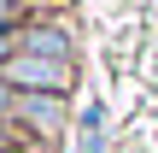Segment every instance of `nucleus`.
Returning <instances> with one entry per match:
<instances>
[{"instance_id":"obj_1","label":"nucleus","mask_w":158,"mask_h":153,"mask_svg":"<svg viewBox=\"0 0 158 153\" xmlns=\"http://www.w3.org/2000/svg\"><path fill=\"white\" fill-rule=\"evenodd\" d=\"M18 94H64L70 88V65L59 59H41V53H12V65L0 71Z\"/></svg>"},{"instance_id":"obj_2","label":"nucleus","mask_w":158,"mask_h":153,"mask_svg":"<svg viewBox=\"0 0 158 153\" xmlns=\"http://www.w3.org/2000/svg\"><path fill=\"white\" fill-rule=\"evenodd\" d=\"M12 118H23L29 130H41V136H53V130L64 124V94H18V106H12Z\"/></svg>"},{"instance_id":"obj_3","label":"nucleus","mask_w":158,"mask_h":153,"mask_svg":"<svg viewBox=\"0 0 158 153\" xmlns=\"http://www.w3.org/2000/svg\"><path fill=\"white\" fill-rule=\"evenodd\" d=\"M23 53H41V59H59V65H70V35H64L59 24L23 29Z\"/></svg>"},{"instance_id":"obj_4","label":"nucleus","mask_w":158,"mask_h":153,"mask_svg":"<svg viewBox=\"0 0 158 153\" xmlns=\"http://www.w3.org/2000/svg\"><path fill=\"white\" fill-rule=\"evenodd\" d=\"M12 106H18V88H12V83H6V77H0V118H6V112H12Z\"/></svg>"},{"instance_id":"obj_5","label":"nucleus","mask_w":158,"mask_h":153,"mask_svg":"<svg viewBox=\"0 0 158 153\" xmlns=\"http://www.w3.org/2000/svg\"><path fill=\"white\" fill-rule=\"evenodd\" d=\"M12 65V29H0V71Z\"/></svg>"},{"instance_id":"obj_6","label":"nucleus","mask_w":158,"mask_h":153,"mask_svg":"<svg viewBox=\"0 0 158 153\" xmlns=\"http://www.w3.org/2000/svg\"><path fill=\"white\" fill-rule=\"evenodd\" d=\"M12 12H18V0H0V29L12 24Z\"/></svg>"}]
</instances>
